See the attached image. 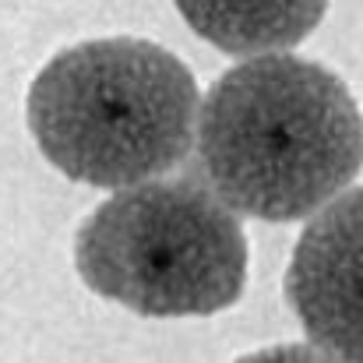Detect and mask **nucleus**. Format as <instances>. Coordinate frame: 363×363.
<instances>
[{
  "label": "nucleus",
  "mask_w": 363,
  "mask_h": 363,
  "mask_svg": "<svg viewBox=\"0 0 363 363\" xmlns=\"http://www.w3.org/2000/svg\"><path fill=\"white\" fill-rule=\"evenodd\" d=\"M363 169V113L325 64L268 53L223 71L198 117V173L233 212L296 223Z\"/></svg>",
  "instance_id": "f257e3e1"
},
{
  "label": "nucleus",
  "mask_w": 363,
  "mask_h": 363,
  "mask_svg": "<svg viewBox=\"0 0 363 363\" xmlns=\"http://www.w3.org/2000/svg\"><path fill=\"white\" fill-rule=\"evenodd\" d=\"M82 282L141 318H205L247 286L233 208L194 177L123 187L74 233Z\"/></svg>",
  "instance_id": "7ed1b4c3"
},
{
  "label": "nucleus",
  "mask_w": 363,
  "mask_h": 363,
  "mask_svg": "<svg viewBox=\"0 0 363 363\" xmlns=\"http://www.w3.org/2000/svg\"><path fill=\"white\" fill-rule=\"evenodd\" d=\"M28 130L64 177L138 187L177 169L198 141L191 67L148 39H89L60 50L28 85Z\"/></svg>",
  "instance_id": "f03ea898"
},
{
  "label": "nucleus",
  "mask_w": 363,
  "mask_h": 363,
  "mask_svg": "<svg viewBox=\"0 0 363 363\" xmlns=\"http://www.w3.org/2000/svg\"><path fill=\"white\" fill-rule=\"evenodd\" d=\"M286 300L318 350L363 363V187L303 226L286 268Z\"/></svg>",
  "instance_id": "20e7f679"
},
{
  "label": "nucleus",
  "mask_w": 363,
  "mask_h": 363,
  "mask_svg": "<svg viewBox=\"0 0 363 363\" xmlns=\"http://www.w3.org/2000/svg\"><path fill=\"white\" fill-rule=\"evenodd\" d=\"M237 363H339L332 360L325 350L318 346H303V342H282V346H268L257 353H247Z\"/></svg>",
  "instance_id": "423d86ee"
},
{
  "label": "nucleus",
  "mask_w": 363,
  "mask_h": 363,
  "mask_svg": "<svg viewBox=\"0 0 363 363\" xmlns=\"http://www.w3.org/2000/svg\"><path fill=\"white\" fill-rule=\"evenodd\" d=\"M194 35L230 57H268L300 46L328 0H173Z\"/></svg>",
  "instance_id": "39448f33"
}]
</instances>
